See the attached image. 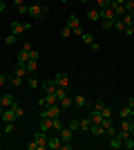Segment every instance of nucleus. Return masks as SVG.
I'll list each match as a JSON object with an SVG mask.
<instances>
[{
    "instance_id": "f257e3e1",
    "label": "nucleus",
    "mask_w": 134,
    "mask_h": 150,
    "mask_svg": "<svg viewBox=\"0 0 134 150\" xmlns=\"http://www.w3.org/2000/svg\"><path fill=\"white\" fill-rule=\"evenodd\" d=\"M47 7L45 5H40V2H34L32 7H29V11H27V16H32V18H36V20H43L45 16H47Z\"/></svg>"
},
{
    "instance_id": "f03ea898",
    "label": "nucleus",
    "mask_w": 134,
    "mask_h": 150,
    "mask_svg": "<svg viewBox=\"0 0 134 150\" xmlns=\"http://www.w3.org/2000/svg\"><path fill=\"white\" fill-rule=\"evenodd\" d=\"M67 27L72 29V34H74V36H83V29H81V20H78V16H74V13H72L69 18H67Z\"/></svg>"
},
{
    "instance_id": "7ed1b4c3",
    "label": "nucleus",
    "mask_w": 134,
    "mask_h": 150,
    "mask_svg": "<svg viewBox=\"0 0 134 150\" xmlns=\"http://www.w3.org/2000/svg\"><path fill=\"white\" fill-rule=\"evenodd\" d=\"M47 139H49V137H47V132H36V134H34V139H32V141H34V144H36V150H45V148H47Z\"/></svg>"
},
{
    "instance_id": "20e7f679",
    "label": "nucleus",
    "mask_w": 134,
    "mask_h": 150,
    "mask_svg": "<svg viewBox=\"0 0 134 150\" xmlns=\"http://www.w3.org/2000/svg\"><path fill=\"white\" fill-rule=\"evenodd\" d=\"M27 29H32V23H20V20H13L11 23V34H16V36H20Z\"/></svg>"
},
{
    "instance_id": "39448f33",
    "label": "nucleus",
    "mask_w": 134,
    "mask_h": 150,
    "mask_svg": "<svg viewBox=\"0 0 134 150\" xmlns=\"http://www.w3.org/2000/svg\"><path fill=\"white\" fill-rule=\"evenodd\" d=\"M40 117H47V119H56V117H60V105H49L47 110H43V114Z\"/></svg>"
},
{
    "instance_id": "423d86ee",
    "label": "nucleus",
    "mask_w": 134,
    "mask_h": 150,
    "mask_svg": "<svg viewBox=\"0 0 134 150\" xmlns=\"http://www.w3.org/2000/svg\"><path fill=\"white\" fill-rule=\"evenodd\" d=\"M0 105H2V108H13V105H16V99H13V94H9V92L0 94Z\"/></svg>"
},
{
    "instance_id": "0eeeda50",
    "label": "nucleus",
    "mask_w": 134,
    "mask_h": 150,
    "mask_svg": "<svg viewBox=\"0 0 134 150\" xmlns=\"http://www.w3.org/2000/svg\"><path fill=\"white\" fill-rule=\"evenodd\" d=\"M54 81H56L58 88H67V85H69V76L65 74V72H58V74L54 76Z\"/></svg>"
},
{
    "instance_id": "6e6552de",
    "label": "nucleus",
    "mask_w": 134,
    "mask_h": 150,
    "mask_svg": "<svg viewBox=\"0 0 134 150\" xmlns=\"http://www.w3.org/2000/svg\"><path fill=\"white\" fill-rule=\"evenodd\" d=\"M109 7H112V11L116 13V18H123V16H125V5H121V2H114V0H112V2H109Z\"/></svg>"
},
{
    "instance_id": "1a4fd4ad",
    "label": "nucleus",
    "mask_w": 134,
    "mask_h": 150,
    "mask_svg": "<svg viewBox=\"0 0 134 150\" xmlns=\"http://www.w3.org/2000/svg\"><path fill=\"white\" fill-rule=\"evenodd\" d=\"M47 148L49 150H60L63 148V139L60 137H49L47 139Z\"/></svg>"
},
{
    "instance_id": "9d476101",
    "label": "nucleus",
    "mask_w": 134,
    "mask_h": 150,
    "mask_svg": "<svg viewBox=\"0 0 134 150\" xmlns=\"http://www.w3.org/2000/svg\"><path fill=\"white\" fill-rule=\"evenodd\" d=\"M101 11V20H116V13L112 11V7H105V9H98Z\"/></svg>"
},
{
    "instance_id": "9b49d317",
    "label": "nucleus",
    "mask_w": 134,
    "mask_h": 150,
    "mask_svg": "<svg viewBox=\"0 0 134 150\" xmlns=\"http://www.w3.org/2000/svg\"><path fill=\"white\" fill-rule=\"evenodd\" d=\"M0 119L5 121V123H11V121H16V114H13V108H5V112H2V117Z\"/></svg>"
},
{
    "instance_id": "f8f14e48",
    "label": "nucleus",
    "mask_w": 134,
    "mask_h": 150,
    "mask_svg": "<svg viewBox=\"0 0 134 150\" xmlns=\"http://www.w3.org/2000/svg\"><path fill=\"white\" fill-rule=\"evenodd\" d=\"M60 134H58V137L63 139V141H72V139H74V130H69V128H67V125H65V128H60Z\"/></svg>"
},
{
    "instance_id": "ddd939ff",
    "label": "nucleus",
    "mask_w": 134,
    "mask_h": 150,
    "mask_svg": "<svg viewBox=\"0 0 134 150\" xmlns=\"http://www.w3.org/2000/svg\"><path fill=\"white\" fill-rule=\"evenodd\" d=\"M40 88H43V90H45V94H47V92H56L58 85H56V81L51 79V81H43V83H40Z\"/></svg>"
},
{
    "instance_id": "4468645a",
    "label": "nucleus",
    "mask_w": 134,
    "mask_h": 150,
    "mask_svg": "<svg viewBox=\"0 0 134 150\" xmlns=\"http://www.w3.org/2000/svg\"><path fill=\"white\" fill-rule=\"evenodd\" d=\"M109 148H112V150L123 148V139L119 137V134H112V137H109Z\"/></svg>"
},
{
    "instance_id": "2eb2a0df",
    "label": "nucleus",
    "mask_w": 134,
    "mask_h": 150,
    "mask_svg": "<svg viewBox=\"0 0 134 150\" xmlns=\"http://www.w3.org/2000/svg\"><path fill=\"white\" fill-rule=\"evenodd\" d=\"M89 132H92L94 137H103V134H105V128H103V123H92Z\"/></svg>"
},
{
    "instance_id": "dca6fc26",
    "label": "nucleus",
    "mask_w": 134,
    "mask_h": 150,
    "mask_svg": "<svg viewBox=\"0 0 134 150\" xmlns=\"http://www.w3.org/2000/svg\"><path fill=\"white\" fill-rule=\"evenodd\" d=\"M29 52H32V50H25V47H22V50L18 52V58H16V63H22V65H25V63L29 61Z\"/></svg>"
},
{
    "instance_id": "f3484780",
    "label": "nucleus",
    "mask_w": 134,
    "mask_h": 150,
    "mask_svg": "<svg viewBox=\"0 0 134 150\" xmlns=\"http://www.w3.org/2000/svg\"><path fill=\"white\" fill-rule=\"evenodd\" d=\"M40 132H49L51 130V119H47V117H40Z\"/></svg>"
},
{
    "instance_id": "a211bd4d",
    "label": "nucleus",
    "mask_w": 134,
    "mask_h": 150,
    "mask_svg": "<svg viewBox=\"0 0 134 150\" xmlns=\"http://www.w3.org/2000/svg\"><path fill=\"white\" fill-rule=\"evenodd\" d=\"M56 103H58L56 92H47L45 94V105H56Z\"/></svg>"
},
{
    "instance_id": "6ab92c4d",
    "label": "nucleus",
    "mask_w": 134,
    "mask_h": 150,
    "mask_svg": "<svg viewBox=\"0 0 134 150\" xmlns=\"http://www.w3.org/2000/svg\"><path fill=\"white\" fill-rule=\"evenodd\" d=\"M13 74H16V76H22V79H25L29 72H27V67L22 65V63H16V69H13Z\"/></svg>"
},
{
    "instance_id": "aec40b11",
    "label": "nucleus",
    "mask_w": 134,
    "mask_h": 150,
    "mask_svg": "<svg viewBox=\"0 0 134 150\" xmlns=\"http://www.w3.org/2000/svg\"><path fill=\"white\" fill-rule=\"evenodd\" d=\"M89 121H92V123H101V121H103V114L98 112V110H92V112H89Z\"/></svg>"
},
{
    "instance_id": "412c9836",
    "label": "nucleus",
    "mask_w": 134,
    "mask_h": 150,
    "mask_svg": "<svg viewBox=\"0 0 134 150\" xmlns=\"http://www.w3.org/2000/svg\"><path fill=\"white\" fill-rule=\"evenodd\" d=\"M74 105L76 108H87V99H85L83 94H78V96H74Z\"/></svg>"
},
{
    "instance_id": "4be33fe9",
    "label": "nucleus",
    "mask_w": 134,
    "mask_h": 150,
    "mask_svg": "<svg viewBox=\"0 0 134 150\" xmlns=\"http://www.w3.org/2000/svg\"><path fill=\"white\" fill-rule=\"evenodd\" d=\"M58 105H60V110H63V108H72V105H74V99H69V96H63V99L58 101Z\"/></svg>"
},
{
    "instance_id": "5701e85b",
    "label": "nucleus",
    "mask_w": 134,
    "mask_h": 150,
    "mask_svg": "<svg viewBox=\"0 0 134 150\" xmlns=\"http://www.w3.org/2000/svg\"><path fill=\"white\" fill-rule=\"evenodd\" d=\"M123 148H125V150H132L134 148V137H132V134H128V137L123 139Z\"/></svg>"
},
{
    "instance_id": "b1692460",
    "label": "nucleus",
    "mask_w": 134,
    "mask_h": 150,
    "mask_svg": "<svg viewBox=\"0 0 134 150\" xmlns=\"http://www.w3.org/2000/svg\"><path fill=\"white\" fill-rule=\"evenodd\" d=\"M87 20H101V11H98V9H92V11H87Z\"/></svg>"
},
{
    "instance_id": "393cba45",
    "label": "nucleus",
    "mask_w": 134,
    "mask_h": 150,
    "mask_svg": "<svg viewBox=\"0 0 134 150\" xmlns=\"http://www.w3.org/2000/svg\"><path fill=\"white\" fill-rule=\"evenodd\" d=\"M9 81H11V85H13V88H20V85H22V76L11 74V76H9Z\"/></svg>"
},
{
    "instance_id": "a878e982",
    "label": "nucleus",
    "mask_w": 134,
    "mask_h": 150,
    "mask_svg": "<svg viewBox=\"0 0 134 150\" xmlns=\"http://www.w3.org/2000/svg\"><path fill=\"white\" fill-rule=\"evenodd\" d=\"M25 67H27V72H36V69H38V61H32V58H29V61L25 63Z\"/></svg>"
},
{
    "instance_id": "bb28decb",
    "label": "nucleus",
    "mask_w": 134,
    "mask_h": 150,
    "mask_svg": "<svg viewBox=\"0 0 134 150\" xmlns=\"http://www.w3.org/2000/svg\"><path fill=\"white\" fill-rule=\"evenodd\" d=\"M51 128H54V130H60V128H65L63 119H60V117H56V119H51Z\"/></svg>"
},
{
    "instance_id": "cd10ccee",
    "label": "nucleus",
    "mask_w": 134,
    "mask_h": 150,
    "mask_svg": "<svg viewBox=\"0 0 134 150\" xmlns=\"http://www.w3.org/2000/svg\"><path fill=\"white\" fill-rule=\"evenodd\" d=\"M67 128L74 130V132H78V130H81V121H78V119H72L69 123H67Z\"/></svg>"
},
{
    "instance_id": "c85d7f7f",
    "label": "nucleus",
    "mask_w": 134,
    "mask_h": 150,
    "mask_svg": "<svg viewBox=\"0 0 134 150\" xmlns=\"http://www.w3.org/2000/svg\"><path fill=\"white\" fill-rule=\"evenodd\" d=\"M27 85H29L32 90H36V88H40V81H38V79H34V76H29V79H27Z\"/></svg>"
},
{
    "instance_id": "c756f323",
    "label": "nucleus",
    "mask_w": 134,
    "mask_h": 150,
    "mask_svg": "<svg viewBox=\"0 0 134 150\" xmlns=\"http://www.w3.org/2000/svg\"><path fill=\"white\" fill-rule=\"evenodd\" d=\"M134 110H130V108H121V119H132Z\"/></svg>"
},
{
    "instance_id": "7c9ffc66",
    "label": "nucleus",
    "mask_w": 134,
    "mask_h": 150,
    "mask_svg": "<svg viewBox=\"0 0 134 150\" xmlns=\"http://www.w3.org/2000/svg\"><path fill=\"white\" fill-rule=\"evenodd\" d=\"M89 128H92V121H89V117H85V119H81V130L87 132Z\"/></svg>"
},
{
    "instance_id": "2f4dec72",
    "label": "nucleus",
    "mask_w": 134,
    "mask_h": 150,
    "mask_svg": "<svg viewBox=\"0 0 134 150\" xmlns=\"http://www.w3.org/2000/svg\"><path fill=\"white\" fill-rule=\"evenodd\" d=\"M13 114H16V119H22V117H25V110L16 103V105H13Z\"/></svg>"
},
{
    "instance_id": "473e14b6",
    "label": "nucleus",
    "mask_w": 134,
    "mask_h": 150,
    "mask_svg": "<svg viewBox=\"0 0 134 150\" xmlns=\"http://www.w3.org/2000/svg\"><path fill=\"white\" fill-rule=\"evenodd\" d=\"M123 25H125V29H128V27H132L134 25V20H132V16H130V13H125V16H123Z\"/></svg>"
},
{
    "instance_id": "72a5a7b5",
    "label": "nucleus",
    "mask_w": 134,
    "mask_h": 150,
    "mask_svg": "<svg viewBox=\"0 0 134 150\" xmlns=\"http://www.w3.org/2000/svg\"><path fill=\"white\" fill-rule=\"evenodd\" d=\"M81 40H83L85 45H92V43H94V36H92V34H85V31H83V36H81Z\"/></svg>"
},
{
    "instance_id": "f704fd0d",
    "label": "nucleus",
    "mask_w": 134,
    "mask_h": 150,
    "mask_svg": "<svg viewBox=\"0 0 134 150\" xmlns=\"http://www.w3.org/2000/svg\"><path fill=\"white\" fill-rule=\"evenodd\" d=\"M114 29H119V31H125V25H123V20H121V18H116V20H114Z\"/></svg>"
},
{
    "instance_id": "c9c22d12",
    "label": "nucleus",
    "mask_w": 134,
    "mask_h": 150,
    "mask_svg": "<svg viewBox=\"0 0 134 150\" xmlns=\"http://www.w3.org/2000/svg\"><path fill=\"white\" fill-rule=\"evenodd\" d=\"M101 114H103V119H112V110H109L107 105H105V108L101 110Z\"/></svg>"
},
{
    "instance_id": "e433bc0d",
    "label": "nucleus",
    "mask_w": 134,
    "mask_h": 150,
    "mask_svg": "<svg viewBox=\"0 0 134 150\" xmlns=\"http://www.w3.org/2000/svg\"><path fill=\"white\" fill-rule=\"evenodd\" d=\"M96 5H98V9H105V7H109V2L112 0H94Z\"/></svg>"
},
{
    "instance_id": "4c0bfd02",
    "label": "nucleus",
    "mask_w": 134,
    "mask_h": 150,
    "mask_svg": "<svg viewBox=\"0 0 134 150\" xmlns=\"http://www.w3.org/2000/svg\"><path fill=\"white\" fill-rule=\"evenodd\" d=\"M123 5H125V11H134V0H125V2H123Z\"/></svg>"
},
{
    "instance_id": "58836bf2",
    "label": "nucleus",
    "mask_w": 134,
    "mask_h": 150,
    "mask_svg": "<svg viewBox=\"0 0 134 150\" xmlns=\"http://www.w3.org/2000/svg\"><path fill=\"white\" fill-rule=\"evenodd\" d=\"M60 36H63V38H69V36H72V29H69L67 25H65L63 29H60Z\"/></svg>"
},
{
    "instance_id": "ea45409f",
    "label": "nucleus",
    "mask_w": 134,
    "mask_h": 150,
    "mask_svg": "<svg viewBox=\"0 0 134 150\" xmlns=\"http://www.w3.org/2000/svg\"><path fill=\"white\" fill-rule=\"evenodd\" d=\"M16 9H18L20 16H27V11H29V7H27V5H20V7H16Z\"/></svg>"
},
{
    "instance_id": "a19ab883",
    "label": "nucleus",
    "mask_w": 134,
    "mask_h": 150,
    "mask_svg": "<svg viewBox=\"0 0 134 150\" xmlns=\"http://www.w3.org/2000/svg\"><path fill=\"white\" fill-rule=\"evenodd\" d=\"M16 38H18V36H16V34H11V36L5 38V43H7V45H13V43H16Z\"/></svg>"
},
{
    "instance_id": "79ce46f5",
    "label": "nucleus",
    "mask_w": 134,
    "mask_h": 150,
    "mask_svg": "<svg viewBox=\"0 0 134 150\" xmlns=\"http://www.w3.org/2000/svg\"><path fill=\"white\" fill-rule=\"evenodd\" d=\"M114 27V20H103V29H112Z\"/></svg>"
},
{
    "instance_id": "37998d69",
    "label": "nucleus",
    "mask_w": 134,
    "mask_h": 150,
    "mask_svg": "<svg viewBox=\"0 0 134 150\" xmlns=\"http://www.w3.org/2000/svg\"><path fill=\"white\" fill-rule=\"evenodd\" d=\"M103 108H105V103H103V101H96V103H94V108H92V110H98V112H101Z\"/></svg>"
},
{
    "instance_id": "c03bdc74",
    "label": "nucleus",
    "mask_w": 134,
    "mask_h": 150,
    "mask_svg": "<svg viewBox=\"0 0 134 150\" xmlns=\"http://www.w3.org/2000/svg\"><path fill=\"white\" fill-rule=\"evenodd\" d=\"M38 56H40V54H38L36 50H32V52H29V58H32V61H38Z\"/></svg>"
},
{
    "instance_id": "a18cd8bd",
    "label": "nucleus",
    "mask_w": 134,
    "mask_h": 150,
    "mask_svg": "<svg viewBox=\"0 0 134 150\" xmlns=\"http://www.w3.org/2000/svg\"><path fill=\"white\" fill-rule=\"evenodd\" d=\"M7 81H9V76H7V74H0V88H2Z\"/></svg>"
},
{
    "instance_id": "49530a36",
    "label": "nucleus",
    "mask_w": 134,
    "mask_h": 150,
    "mask_svg": "<svg viewBox=\"0 0 134 150\" xmlns=\"http://www.w3.org/2000/svg\"><path fill=\"white\" fill-rule=\"evenodd\" d=\"M89 47H92V52H98V50H101V45L96 43V40H94V43H92V45H89Z\"/></svg>"
},
{
    "instance_id": "de8ad7c7",
    "label": "nucleus",
    "mask_w": 134,
    "mask_h": 150,
    "mask_svg": "<svg viewBox=\"0 0 134 150\" xmlns=\"http://www.w3.org/2000/svg\"><path fill=\"white\" fill-rule=\"evenodd\" d=\"M128 108H130V110H134V96H130V99H128Z\"/></svg>"
},
{
    "instance_id": "09e8293b",
    "label": "nucleus",
    "mask_w": 134,
    "mask_h": 150,
    "mask_svg": "<svg viewBox=\"0 0 134 150\" xmlns=\"http://www.w3.org/2000/svg\"><path fill=\"white\" fill-rule=\"evenodd\" d=\"M11 130H13V121H11V123H7V125H5V132H11Z\"/></svg>"
},
{
    "instance_id": "8fccbe9b",
    "label": "nucleus",
    "mask_w": 134,
    "mask_h": 150,
    "mask_svg": "<svg viewBox=\"0 0 134 150\" xmlns=\"http://www.w3.org/2000/svg\"><path fill=\"white\" fill-rule=\"evenodd\" d=\"M7 9V0H0V11H5Z\"/></svg>"
},
{
    "instance_id": "3c124183",
    "label": "nucleus",
    "mask_w": 134,
    "mask_h": 150,
    "mask_svg": "<svg viewBox=\"0 0 134 150\" xmlns=\"http://www.w3.org/2000/svg\"><path fill=\"white\" fill-rule=\"evenodd\" d=\"M13 5H16V7H20V5H25V2H22V0H13Z\"/></svg>"
},
{
    "instance_id": "603ef678",
    "label": "nucleus",
    "mask_w": 134,
    "mask_h": 150,
    "mask_svg": "<svg viewBox=\"0 0 134 150\" xmlns=\"http://www.w3.org/2000/svg\"><path fill=\"white\" fill-rule=\"evenodd\" d=\"M130 134H132V137H134V123H132V130H130Z\"/></svg>"
},
{
    "instance_id": "864d4df0",
    "label": "nucleus",
    "mask_w": 134,
    "mask_h": 150,
    "mask_svg": "<svg viewBox=\"0 0 134 150\" xmlns=\"http://www.w3.org/2000/svg\"><path fill=\"white\" fill-rule=\"evenodd\" d=\"M2 112H5V108H2V105H0V117H2Z\"/></svg>"
},
{
    "instance_id": "5fc2aeb1",
    "label": "nucleus",
    "mask_w": 134,
    "mask_h": 150,
    "mask_svg": "<svg viewBox=\"0 0 134 150\" xmlns=\"http://www.w3.org/2000/svg\"><path fill=\"white\" fill-rule=\"evenodd\" d=\"M114 2H121V5H123V2H125V0H114Z\"/></svg>"
},
{
    "instance_id": "6e6d98bb",
    "label": "nucleus",
    "mask_w": 134,
    "mask_h": 150,
    "mask_svg": "<svg viewBox=\"0 0 134 150\" xmlns=\"http://www.w3.org/2000/svg\"><path fill=\"white\" fill-rule=\"evenodd\" d=\"M130 16H132V20H134V11H130Z\"/></svg>"
},
{
    "instance_id": "4d7b16f0",
    "label": "nucleus",
    "mask_w": 134,
    "mask_h": 150,
    "mask_svg": "<svg viewBox=\"0 0 134 150\" xmlns=\"http://www.w3.org/2000/svg\"><path fill=\"white\" fill-rule=\"evenodd\" d=\"M78 2H87V0H78Z\"/></svg>"
},
{
    "instance_id": "13d9d810",
    "label": "nucleus",
    "mask_w": 134,
    "mask_h": 150,
    "mask_svg": "<svg viewBox=\"0 0 134 150\" xmlns=\"http://www.w3.org/2000/svg\"><path fill=\"white\" fill-rule=\"evenodd\" d=\"M36 2H40V0H36Z\"/></svg>"
},
{
    "instance_id": "bf43d9fd",
    "label": "nucleus",
    "mask_w": 134,
    "mask_h": 150,
    "mask_svg": "<svg viewBox=\"0 0 134 150\" xmlns=\"http://www.w3.org/2000/svg\"><path fill=\"white\" fill-rule=\"evenodd\" d=\"M63 2H65V0H63Z\"/></svg>"
}]
</instances>
